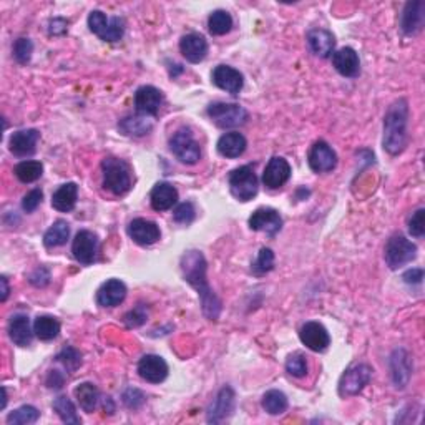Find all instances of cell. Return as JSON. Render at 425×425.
Returning <instances> with one entry per match:
<instances>
[{
  "label": "cell",
  "instance_id": "obj_1",
  "mask_svg": "<svg viewBox=\"0 0 425 425\" xmlns=\"http://www.w3.org/2000/svg\"><path fill=\"white\" fill-rule=\"evenodd\" d=\"M181 273L188 284L196 289L201 301L203 314L206 319L216 321L221 313V301L218 296L212 293L206 279V259L201 251H188L181 256Z\"/></svg>",
  "mask_w": 425,
  "mask_h": 425
},
{
  "label": "cell",
  "instance_id": "obj_2",
  "mask_svg": "<svg viewBox=\"0 0 425 425\" xmlns=\"http://www.w3.org/2000/svg\"><path fill=\"white\" fill-rule=\"evenodd\" d=\"M409 105L405 100H397L389 107L384 118L382 145L390 155H399L407 145Z\"/></svg>",
  "mask_w": 425,
  "mask_h": 425
},
{
  "label": "cell",
  "instance_id": "obj_3",
  "mask_svg": "<svg viewBox=\"0 0 425 425\" xmlns=\"http://www.w3.org/2000/svg\"><path fill=\"white\" fill-rule=\"evenodd\" d=\"M103 171V186L113 195L122 196L131 188V175L130 168L125 161L118 158H105L102 163Z\"/></svg>",
  "mask_w": 425,
  "mask_h": 425
},
{
  "label": "cell",
  "instance_id": "obj_4",
  "mask_svg": "<svg viewBox=\"0 0 425 425\" xmlns=\"http://www.w3.org/2000/svg\"><path fill=\"white\" fill-rule=\"evenodd\" d=\"M230 190L233 196L240 201H249L258 195V178L254 175V170L248 165L236 168L230 173Z\"/></svg>",
  "mask_w": 425,
  "mask_h": 425
},
{
  "label": "cell",
  "instance_id": "obj_5",
  "mask_svg": "<svg viewBox=\"0 0 425 425\" xmlns=\"http://www.w3.org/2000/svg\"><path fill=\"white\" fill-rule=\"evenodd\" d=\"M88 27L90 31L105 42H118L123 38L125 33V22L120 17L108 18L105 14L100 11H93L88 16Z\"/></svg>",
  "mask_w": 425,
  "mask_h": 425
},
{
  "label": "cell",
  "instance_id": "obj_6",
  "mask_svg": "<svg viewBox=\"0 0 425 425\" xmlns=\"http://www.w3.org/2000/svg\"><path fill=\"white\" fill-rule=\"evenodd\" d=\"M417 254V248L412 241L402 235H395L387 241L384 249V259L390 269H399L410 263Z\"/></svg>",
  "mask_w": 425,
  "mask_h": 425
},
{
  "label": "cell",
  "instance_id": "obj_7",
  "mask_svg": "<svg viewBox=\"0 0 425 425\" xmlns=\"http://www.w3.org/2000/svg\"><path fill=\"white\" fill-rule=\"evenodd\" d=\"M208 115H210L212 123L220 128H236L248 120V112L243 107L225 102L211 103L208 107Z\"/></svg>",
  "mask_w": 425,
  "mask_h": 425
},
{
  "label": "cell",
  "instance_id": "obj_8",
  "mask_svg": "<svg viewBox=\"0 0 425 425\" xmlns=\"http://www.w3.org/2000/svg\"><path fill=\"white\" fill-rule=\"evenodd\" d=\"M170 148L178 160L185 165H195L201 158L200 143L195 140L191 130L188 128H180L170 140Z\"/></svg>",
  "mask_w": 425,
  "mask_h": 425
},
{
  "label": "cell",
  "instance_id": "obj_9",
  "mask_svg": "<svg viewBox=\"0 0 425 425\" xmlns=\"http://www.w3.org/2000/svg\"><path fill=\"white\" fill-rule=\"evenodd\" d=\"M372 379V367L367 364H355L345 370L339 382V394L343 397L357 395Z\"/></svg>",
  "mask_w": 425,
  "mask_h": 425
},
{
  "label": "cell",
  "instance_id": "obj_10",
  "mask_svg": "<svg viewBox=\"0 0 425 425\" xmlns=\"http://www.w3.org/2000/svg\"><path fill=\"white\" fill-rule=\"evenodd\" d=\"M72 253L78 263L83 266L92 264L97 259L98 253V238L92 231H78L72 244Z\"/></svg>",
  "mask_w": 425,
  "mask_h": 425
},
{
  "label": "cell",
  "instance_id": "obj_11",
  "mask_svg": "<svg viewBox=\"0 0 425 425\" xmlns=\"http://www.w3.org/2000/svg\"><path fill=\"white\" fill-rule=\"evenodd\" d=\"M311 170L316 173H328L333 171L338 166V155L326 141H316L313 148L309 150L308 156Z\"/></svg>",
  "mask_w": 425,
  "mask_h": 425
},
{
  "label": "cell",
  "instance_id": "obj_12",
  "mask_svg": "<svg viewBox=\"0 0 425 425\" xmlns=\"http://www.w3.org/2000/svg\"><path fill=\"white\" fill-rule=\"evenodd\" d=\"M249 228L253 231H263V233L274 236L283 228V218L273 208H259L249 218Z\"/></svg>",
  "mask_w": 425,
  "mask_h": 425
},
{
  "label": "cell",
  "instance_id": "obj_13",
  "mask_svg": "<svg viewBox=\"0 0 425 425\" xmlns=\"http://www.w3.org/2000/svg\"><path fill=\"white\" fill-rule=\"evenodd\" d=\"M299 338L306 348L314 350V353H324L330 344V335L328 329H326L323 324L314 323V321L306 323L303 328H301Z\"/></svg>",
  "mask_w": 425,
  "mask_h": 425
},
{
  "label": "cell",
  "instance_id": "obj_14",
  "mask_svg": "<svg viewBox=\"0 0 425 425\" xmlns=\"http://www.w3.org/2000/svg\"><path fill=\"white\" fill-rule=\"evenodd\" d=\"M236 404L235 390L231 387H223L216 395L215 402L211 404V407L208 409V422L220 424L223 422L233 414Z\"/></svg>",
  "mask_w": 425,
  "mask_h": 425
},
{
  "label": "cell",
  "instance_id": "obj_15",
  "mask_svg": "<svg viewBox=\"0 0 425 425\" xmlns=\"http://www.w3.org/2000/svg\"><path fill=\"white\" fill-rule=\"evenodd\" d=\"M211 80L216 87L221 90L231 93V95H238L243 90L244 80L240 70L230 67V65H218L211 73Z\"/></svg>",
  "mask_w": 425,
  "mask_h": 425
},
{
  "label": "cell",
  "instance_id": "obj_16",
  "mask_svg": "<svg viewBox=\"0 0 425 425\" xmlns=\"http://www.w3.org/2000/svg\"><path fill=\"white\" fill-rule=\"evenodd\" d=\"M138 374L146 382L160 384L168 377V364L160 355H143L140 362H138Z\"/></svg>",
  "mask_w": 425,
  "mask_h": 425
},
{
  "label": "cell",
  "instance_id": "obj_17",
  "mask_svg": "<svg viewBox=\"0 0 425 425\" xmlns=\"http://www.w3.org/2000/svg\"><path fill=\"white\" fill-rule=\"evenodd\" d=\"M127 231H128V236H130V238L140 246L155 244L161 236L160 228H158L156 223H153V221L145 218H136L130 221Z\"/></svg>",
  "mask_w": 425,
  "mask_h": 425
},
{
  "label": "cell",
  "instance_id": "obj_18",
  "mask_svg": "<svg viewBox=\"0 0 425 425\" xmlns=\"http://www.w3.org/2000/svg\"><path fill=\"white\" fill-rule=\"evenodd\" d=\"M291 176V166L289 163L281 156L271 158L268 166L263 173V183L264 186H268L269 190H278V188L284 186L288 183Z\"/></svg>",
  "mask_w": 425,
  "mask_h": 425
},
{
  "label": "cell",
  "instance_id": "obj_19",
  "mask_svg": "<svg viewBox=\"0 0 425 425\" xmlns=\"http://www.w3.org/2000/svg\"><path fill=\"white\" fill-rule=\"evenodd\" d=\"M390 375L392 382L397 389H404L409 384L410 375H412V364L405 349H395L390 355Z\"/></svg>",
  "mask_w": 425,
  "mask_h": 425
},
{
  "label": "cell",
  "instance_id": "obj_20",
  "mask_svg": "<svg viewBox=\"0 0 425 425\" xmlns=\"http://www.w3.org/2000/svg\"><path fill=\"white\" fill-rule=\"evenodd\" d=\"M161 103H163L161 92L151 85L140 87L135 93L136 112L141 113V115L155 117L158 110H160Z\"/></svg>",
  "mask_w": 425,
  "mask_h": 425
},
{
  "label": "cell",
  "instance_id": "obj_21",
  "mask_svg": "<svg viewBox=\"0 0 425 425\" xmlns=\"http://www.w3.org/2000/svg\"><path fill=\"white\" fill-rule=\"evenodd\" d=\"M127 298V286L120 279H108L97 291V303L102 308H115Z\"/></svg>",
  "mask_w": 425,
  "mask_h": 425
},
{
  "label": "cell",
  "instance_id": "obj_22",
  "mask_svg": "<svg viewBox=\"0 0 425 425\" xmlns=\"http://www.w3.org/2000/svg\"><path fill=\"white\" fill-rule=\"evenodd\" d=\"M306 41H308L309 50L313 52L316 57L328 58L334 53L335 38L329 31H324V28H313V31H309L308 36H306Z\"/></svg>",
  "mask_w": 425,
  "mask_h": 425
},
{
  "label": "cell",
  "instance_id": "obj_23",
  "mask_svg": "<svg viewBox=\"0 0 425 425\" xmlns=\"http://www.w3.org/2000/svg\"><path fill=\"white\" fill-rule=\"evenodd\" d=\"M333 65L343 77L354 78L360 72V60L357 52L350 47H343L333 53Z\"/></svg>",
  "mask_w": 425,
  "mask_h": 425
},
{
  "label": "cell",
  "instance_id": "obj_24",
  "mask_svg": "<svg viewBox=\"0 0 425 425\" xmlns=\"http://www.w3.org/2000/svg\"><path fill=\"white\" fill-rule=\"evenodd\" d=\"M425 6L422 0H415V2H409L405 6L402 12V32L405 36H415V33L422 31L424 21H425Z\"/></svg>",
  "mask_w": 425,
  "mask_h": 425
},
{
  "label": "cell",
  "instance_id": "obj_25",
  "mask_svg": "<svg viewBox=\"0 0 425 425\" xmlns=\"http://www.w3.org/2000/svg\"><path fill=\"white\" fill-rule=\"evenodd\" d=\"M180 50L188 62L200 63L208 55V42L200 33H188L180 41Z\"/></svg>",
  "mask_w": 425,
  "mask_h": 425
},
{
  "label": "cell",
  "instance_id": "obj_26",
  "mask_svg": "<svg viewBox=\"0 0 425 425\" xmlns=\"http://www.w3.org/2000/svg\"><path fill=\"white\" fill-rule=\"evenodd\" d=\"M41 133L37 130H21L11 136V151L16 156H28L36 153Z\"/></svg>",
  "mask_w": 425,
  "mask_h": 425
},
{
  "label": "cell",
  "instance_id": "obj_27",
  "mask_svg": "<svg viewBox=\"0 0 425 425\" xmlns=\"http://www.w3.org/2000/svg\"><path fill=\"white\" fill-rule=\"evenodd\" d=\"M9 335L14 340V344L21 345V348H27L31 345L33 330L31 328V321L26 314H17L14 316L9 323Z\"/></svg>",
  "mask_w": 425,
  "mask_h": 425
},
{
  "label": "cell",
  "instance_id": "obj_28",
  "mask_svg": "<svg viewBox=\"0 0 425 425\" xmlns=\"http://www.w3.org/2000/svg\"><path fill=\"white\" fill-rule=\"evenodd\" d=\"M150 200L153 210L166 211L173 208V205L178 201V191L170 183H158L151 190Z\"/></svg>",
  "mask_w": 425,
  "mask_h": 425
},
{
  "label": "cell",
  "instance_id": "obj_29",
  "mask_svg": "<svg viewBox=\"0 0 425 425\" xmlns=\"http://www.w3.org/2000/svg\"><path fill=\"white\" fill-rule=\"evenodd\" d=\"M216 146H218L220 155L226 158H238L246 151L248 141H246V138L240 131H230L220 138Z\"/></svg>",
  "mask_w": 425,
  "mask_h": 425
},
{
  "label": "cell",
  "instance_id": "obj_30",
  "mask_svg": "<svg viewBox=\"0 0 425 425\" xmlns=\"http://www.w3.org/2000/svg\"><path fill=\"white\" fill-rule=\"evenodd\" d=\"M77 196H78V186L75 183H65V185H62L52 195V206L55 208L57 211L68 212L75 208Z\"/></svg>",
  "mask_w": 425,
  "mask_h": 425
},
{
  "label": "cell",
  "instance_id": "obj_31",
  "mask_svg": "<svg viewBox=\"0 0 425 425\" xmlns=\"http://www.w3.org/2000/svg\"><path fill=\"white\" fill-rule=\"evenodd\" d=\"M118 128L123 131V135L128 136H143L146 135L148 131H151L153 122L148 118V115H130L125 117L123 120L118 123Z\"/></svg>",
  "mask_w": 425,
  "mask_h": 425
},
{
  "label": "cell",
  "instance_id": "obj_32",
  "mask_svg": "<svg viewBox=\"0 0 425 425\" xmlns=\"http://www.w3.org/2000/svg\"><path fill=\"white\" fill-rule=\"evenodd\" d=\"M75 397L78 404H80V407L85 412L92 414L97 409L98 400H100V392H98V389L93 384L83 382L75 387Z\"/></svg>",
  "mask_w": 425,
  "mask_h": 425
},
{
  "label": "cell",
  "instance_id": "obj_33",
  "mask_svg": "<svg viewBox=\"0 0 425 425\" xmlns=\"http://www.w3.org/2000/svg\"><path fill=\"white\" fill-rule=\"evenodd\" d=\"M68 238H70V226L67 221L58 220L47 230L45 236H43V244L47 248H57V246L65 244Z\"/></svg>",
  "mask_w": 425,
  "mask_h": 425
},
{
  "label": "cell",
  "instance_id": "obj_34",
  "mask_svg": "<svg viewBox=\"0 0 425 425\" xmlns=\"http://www.w3.org/2000/svg\"><path fill=\"white\" fill-rule=\"evenodd\" d=\"M33 333L41 340H52L60 333V323L52 316H38L33 323Z\"/></svg>",
  "mask_w": 425,
  "mask_h": 425
},
{
  "label": "cell",
  "instance_id": "obj_35",
  "mask_svg": "<svg viewBox=\"0 0 425 425\" xmlns=\"http://www.w3.org/2000/svg\"><path fill=\"white\" fill-rule=\"evenodd\" d=\"M263 409L271 415H281L288 410V397L281 390H268L263 395Z\"/></svg>",
  "mask_w": 425,
  "mask_h": 425
},
{
  "label": "cell",
  "instance_id": "obj_36",
  "mask_svg": "<svg viewBox=\"0 0 425 425\" xmlns=\"http://www.w3.org/2000/svg\"><path fill=\"white\" fill-rule=\"evenodd\" d=\"M233 27V17L226 11H215L208 18V28L211 36H226Z\"/></svg>",
  "mask_w": 425,
  "mask_h": 425
},
{
  "label": "cell",
  "instance_id": "obj_37",
  "mask_svg": "<svg viewBox=\"0 0 425 425\" xmlns=\"http://www.w3.org/2000/svg\"><path fill=\"white\" fill-rule=\"evenodd\" d=\"M53 410H55L58 417L62 419V422L72 424V425L80 424V417L77 415L75 405H73L72 400L65 397V395H62V397H57L53 400Z\"/></svg>",
  "mask_w": 425,
  "mask_h": 425
},
{
  "label": "cell",
  "instance_id": "obj_38",
  "mask_svg": "<svg viewBox=\"0 0 425 425\" xmlns=\"http://www.w3.org/2000/svg\"><path fill=\"white\" fill-rule=\"evenodd\" d=\"M14 173H16V176L22 183H33L42 176L43 165L41 161L27 160V161L18 163V165L16 166V170H14Z\"/></svg>",
  "mask_w": 425,
  "mask_h": 425
},
{
  "label": "cell",
  "instance_id": "obj_39",
  "mask_svg": "<svg viewBox=\"0 0 425 425\" xmlns=\"http://www.w3.org/2000/svg\"><path fill=\"white\" fill-rule=\"evenodd\" d=\"M38 417H41V412L33 407V405H22L17 410L9 414L7 424L9 425H31L36 424Z\"/></svg>",
  "mask_w": 425,
  "mask_h": 425
},
{
  "label": "cell",
  "instance_id": "obj_40",
  "mask_svg": "<svg viewBox=\"0 0 425 425\" xmlns=\"http://www.w3.org/2000/svg\"><path fill=\"white\" fill-rule=\"evenodd\" d=\"M274 268V253L269 248H261L258 258L251 264V271L256 276H263Z\"/></svg>",
  "mask_w": 425,
  "mask_h": 425
},
{
  "label": "cell",
  "instance_id": "obj_41",
  "mask_svg": "<svg viewBox=\"0 0 425 425\" xmlns=\"http://www.w3.org/2000/svg\"><path fill=\"white\" fill-rule=\"evenodd\" d=\"M57 360L67 369V372H75L82 364V354L75 348H65L57 355Z\"/></svg>",
  "mask_w": 425,
  "mask_h": 425
},
{
  "label": "cell",
  "instance_id": "obj_42",
  "mask_svg": "<svg viewBox=\"0 0 425 425\" xmlns=\"http://www.w3.org/2000/svg\"><path fill=\"white\" fill-rule=\"evenodd\" d=\"M286 370L293 377H304L308 374V362H306L304 355L299 353L289 355L288 360H286Z\"/></svg>",
  "mask_w": 425,
  "mask_h": 425
},
{
  "label": "cell",
  "instance_id": "obj_43",
  "mask_svg": "<svg viewBox=\"0 0 425 425\" xmlns=\"http://www.w3.org/2000/svg\"><path fill=\"white\" fill-rule=\"evenodd\" d=\"M32 53H33V43L31 38H18L16 42V45H14V57H16V60L18 63H28L32 58Z\"/></svg>",
  "mask_w": 425,
  "mask_h": 425
},
{
  "label": "cell",
  "instance_id": "obj_44",
  "mask_svg": "<svg viewBox=\"0 0 425 425\" xmlns=\"http://www.w3.org/2000/svg\"><path fill=\"white\" fill-rule=\"evenodd\" d=\"M148 318V309L145 304H138L136 308H133L130 313L125 314V323L128 328H138V326L145 324Z\"/></svg>",
  "mask_w": 425,
  "mask_h": 425
},
{
  "label": "cell",
  "instance_id": "obj_45",
  "mask_svg": "<svg viewBox=\"0 0 425 425\" xmlns=\"http://www.w3.org/2000/svg\"><path fill=\"white\" fill-rule=\"evenodd\" d=\"M196 216V211H195V206H193V203H181L180 206L175 210V215H173V218H175L176 223H181V225H190L193 220H195Z\"/></svg>",
  "mask_w": 425,
  "mask_h": 425
},
{
  "label": "cell",
  "instance_id": "obj_46",
  "mask_svg": "<svg viewBox=\"0 0 425 425\" xmlns=\"http://www.w3.org/2000/svg\"><path fill=\"white\" fill-rule=\"evenodd\" d=\"M409 233L415 236V238H422L425 235V210L420 208V210L415 211V215L409 221Z\"/></svg>",
  "mask_w": 425,
  "mask_h": 425
},
{
  "label": "cell",
  "instance_id": "obj_47",
  "mask_svg": "<svg viewBox=\"0 0 425 425\" xmlns=\"http://www.w3.org/2000/svg\"><path fill=\"white\" fill-rule=\"evenodd\" d=\"M123 402L128 409H140L145 404V395L138 389H127L123 394Z\"/></svg>",
  "mask_w": 425,
  "mask_h": 425
},
{
  "label": "cell",
  "instance_id": "obj_48",
  "mask_svg": "<svg viewBox=\"0 0 425 425\" xmlns=\"http://www.w3.org/2000/svg\"><path fill=\"white\" fill-rule=\"evenodd\" d=\"M42 198H43V193L42 190H32L31 193H27L26 196H23V201H22V208L23 211L27 212H33L38 208V205L42 203Z\"/></svg>",
  "mask_w": 425,
  "mask_h": 425
},
{
  "label": "cell",
  "instance_id": "obj_49",
  "mask_svg": "<svg viewBox=\"0 0 425 425\" xmlns=\"http://www.w3.org/2000/svg\"><path fill=\"white\" fill-rule=\"evenodd\" d=\"M48 281H50V273H48L45 268L36 269L31 276V283L33 286H37V288H43V286H47Z\"/></svg>",
  "mask_w": 425,
  "mask_h": 425
},
{
  "label": "cell",
  "instance_id": "obj_50",
  "mask_svg": "<svg viewBox=\"0 0 425 425\" xmlns=\"http://www.w3.org/2000/svg\"><path fill=\"white\" fill-rule=\"evenodd\" d=\"M67 26L68 22L65 21V18H53V21H50V23H48V33L50 36H62V33L67 32Z\"/></svg>",
  "mask_w": 425,
  "mask_h": 425
},
{
  "label": "cell",
  "instance_id": "obj_51",
  "mask_svg": "<svg viewBox=\"0 0 425 425\" xmlns=\"http://www.w3.org/2000/svg\"><path fill=\"white\" fill-rule=\"evenodd\" d=\"M402 279L407 284H420V283H422V279H424V269H420V268L409 269L407 273H404Z\"/></svg>",
  "mask_w": 425,
  "mask_h": 425
},
{
  "label": "cell",
  "instance_id": "obj_52",
  "mask_svg": "<svg viewBox=\"0 0 425 425\" xmlns=\"http://www.w3.org/2000/svg\"><path fill=\"white\" fill-rule=\"evenodd\" d=\"M63 380H65V377H63L62 372H58V370H50V374H48L47 377V385L50 389H62Z\"/></svg>",
  "mask_w": 425,
  "mask_h": 425
},
{
  "label": "cell",
  "instance_id": "obj_53",
  "mask_svg": "<svg viewBox=\"0 0 425 425\" xmlns=\"http://www.w3.org/2000/svg\"><path fill=\"white\" fill-rule=\"evenodd\" d=\"M0 283H2V301H6L9 296V283H7L6 276H2V278H0Z\"/></svg>",
  "mask_w": 425,
  "mask_h": 425
}]
</instances>
